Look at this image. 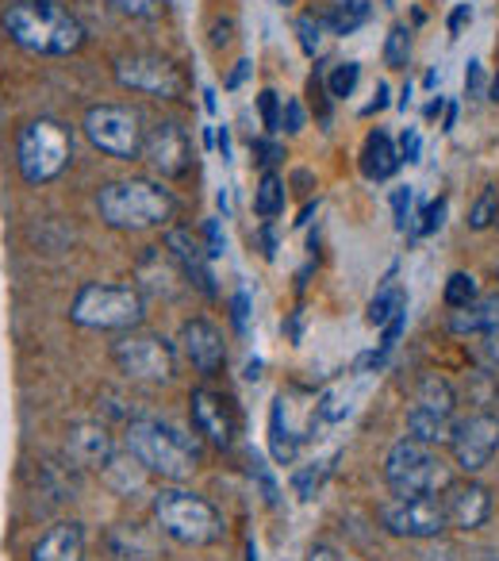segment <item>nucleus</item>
Wrapping results in <instances>:
<instances>
[{
  "mask_svg": "<svg viewBox=\"0 0 499 561\" xmlns=\"http://www.w3.org/2000/svg\"><path fill=\"white\" fill-rule=\"evenodd\" d=\"M246 73H250V62H246V58H242V62H234L231 78H227V89H239L242 81H246Z\"/></svg>",
  "mask_w": 499,
  "mask_h": 561,
  "instance_id": "48",
  "label": "nucleus"
},
{
  "mask_svg": "<svg viewBox=\"0 0 499 561\" xmlns=\"http://www.w3.org/2000/svg\"><path fill=\"white\" fill-rule=\"evenodd\" d=\"M343 561H350V558H343Z\"/></svg>",
  "mask_w": 499,
  "mask_h": 561,
  "instance_id": "61",
  "label": "nucleus"
},
{
  "mask_svg": "<svg viewBox=\"0 0 499 561\" xmlns=\"http://www.w3.org/2000/svg\"><path fill=\"white\" fill-rule=\"evenodd\" d=\"M399 170V150L392 147L388 131H369L365 147H361V173L369 181H388Z\"/></svg>",
  "mask_w": 499,
  "mask_h": 561,
  "instance_id": "22",
  "label": "nucleus"
},
{
  "mask_svg": "<svg viewBox=\"0 0 499 561\" xmlns=\"http://www.w3.org/2000/svg\"><path fill=\"white\" fill-rule=\"evenodd\" d=\"M330 473V466H312V469H300L297 477H292V489H297L300 500H312L315 492H320L323 477Z\"/></svg>",
  "mask_w": 499,
  "mask_h": 561,
  "instance_id": "37",
  "label": "nucleus"
},
{
  "mask_svg": "<svg viewBox=\"0 0 499 561\" xmlns=\"http://www.w3.org/2000/svg\"><path fill=\"white\" fill-rule=\"evenodd\" d=\"M407 308V293L396 285V277L388 273V280L381 285V293H376L373 300H369V323H376V328H384V323L392 320L396 312H404Z\"/></svg>",
  "mask_w": 499,
  "mask_h": 561,
  "instance_id": "26",
  "label": "nucleus"
},
{
  "mask_svg": "<svg viewBox=\"0 0 499 561\" xmlns=\"http://www.w3.org/2000/svg\"><path fill=\"white\" fill-rule=\"evenodd\" d=\"M154 523L181 546H211L223 538V515L211 500L188 489H162L154 496Z\"/></svg>",
  "mask_w": 499,
  "mask_h": 561,
  "instance_id": "5",
  "label": "nucleus"
},
{
  "mask_svg": "<svg viewBox=\"0 0 499 561\" xmlns=\"http://www.w3.org/2000/svg\"><path fill=\"white\" fill-rule=\"evenodd\" d=\"M422 85L434 89V85H438V70H427V78H422Z\"/></svg>",
  "mask_w": 499,
  "mask_h": 561,
  "instance_id": "58",
  "label": "nucleus"
},
{
  "mask_svg": "<svg viewBox=\"0 0 499 561\" xmlns=\"http://www.w3.org/2000/svg\"><path fill=\"white\" fill-rule=\"evenodd\" d=\"M85 139L93 142L101 154L119 158V162H135L142 158V142H147V127L142 116L127 104H93L81 119Z\"/></svg>",
  "mask_w": 499,
  "mask_h": 561,
  "instance_id": "8",
  "label": "nucleus"
},
{
  "mask_svg": "<svg viewBox=\"0 0 499 561\" xmlns=\"http://www.w3.org/2000/svg\"><path fill=\"white\" fill-rule=\"evenodd\" d=\"M323 24L315 16H300L297 20V35H300V50H304L307 58L320 55V43H323Z\"/></svg>",
  "mask_w": 499,
  "mask_h": 561,
  "instance_id": "36",
  "label": "nucleus"
},
{
  "mask_svg": "<svg viewBox=\"0 0 499 561\" xmlns=\"http://www.w3.org/2000/svg\"><path fill=\"white\" fill-rule=\"evenodd\" d=\"M127 454L142 461L147 473H158L165 481H188L200 466V446L162 420H131L124 431Z\"/></svg>",
  "mask_w": 499,
  "mask_h": 561,
  "instance_id": "3",
  "label": "nucleus"
},
{
  "mask_svg": "<svg viewBox=\"0 0 499 561\" xmlns=\"http://www.w3.org/2000/svg\"><path fill=\"white\" fill-rule=\"evenodd\" d=\"M112 358H116L119 374H127L131 381L147 385H165L177 374V354L173 343L154 331H127L116 346H112Z\"/></svg>",
  "mask_w": 499,
  "mask_h": 561,
  "instance_id": "9",
  "label": "nucleus"
},
{
  "mask_svg": "<svg viewBox=\"0 0 499 561\" xmlns=\"http://www.w3.org/2000/svg\"><path fill=\"white\" fill-rule=\"evenodd\" d=\"M204 108L216 116V108H219V101H216V89H204Z\"/></svg>",
  "mask_w": 499,
  "mask_h": 561,
  "instance_id": "54",
  "label": "nucleus"
},
{
  "mask_svg": "<svg viewBox=\"0 0 499 561\" xmlns=\"http://www.w3.org/2000/svg\"><path fill=\"white\" fill-rule=\"evenodd\" d=\"M246 316H250V297L246 293H234L231 297V320L239 331H246Z\"/></svg>",
  "mask_w": 499,
  "mask_h": 561,
  "instance_id": "45",
  "label": "nucleus"
},
{
  "mask_svg": "<svg viewBox=\"0 0 499 561\" xmlns=\"http://www.w3.org/2000/svg\"><path fill=\"white\" fill-rule=\"evenodd\" d=\"M277 4H285V9H289V4H297V0H277Z\"/></svg>",
  "mask_w": 499,
  "mask_h": 561,
  "instance_id": "59",
  "label": "nucleus"
},
{
  "mask_svg": "<svg viewBox=\"0 0 499 561\" xmlns=\"http://www.w3.org/2000/svg\"><path fill=\"white\" fill-rule=\"evenodd\" d=\"M258 242H262V254H266V257L277 254V239H274V231H269V227H262V231H258Z\"/></svg>",
  "mask_w": 499,
  "mask_h": 561,
  "instance_id": "50",
  "label": "nucleus"
},
{
  "mask_svg": "<svg viewBox=\"0 0 499 561\" xmlns=\"http://www.w3.org/2000/svg\"><path fill=\"white\" fill-rule=\"evenodd\" d=\"M392 211H396V231H407V224H411V219H407V211H411V188H396V193H392Z\"/></svg>",
  "mask_w": 499,
  "mask_h": 561,
  "instance_id": "41",
  "label": "nucleus"
},
{
  "mask_svg": "<svg viewBox=\"0 0 499 561\" xmlns=\"http://www.w3.org/2000/svg\"><path fill=\"white\" fill-rule=\"evenodd\" d=\"M450 450L465 477H473V473H480L484 466H491V458L499 454V415L473 412L468 420L453 423Z\"/></svg>",
  "mask_w": 499,
  "mask_h": 561,
  "instance_id": "13",
  "label": "nucleus"
},
{
  "mask_svg": "<svg viewBox=\"0 0 499 561\" xmlns=\"http://www.w3.org/2000/svg\"><path fill=\"white\" fill-rule=\"evenodd\" d=\"M142 162L154 173H162V178H185L188 162H193L185 127L173 124V119H162V124L150 127L147 142H142Z\"/></svg>",
  "mask_w": 499,
  "mask_h": 561,
  "instance_id": "14",
  "label": "nucleus"
},
{
  "mask_svg": "<svg viewBox=\"0 0 499 561\" xmlns=\"http://www.w3.org/2000/svg\"><path fill=\"white\" fill-rule=\"evenodd\" d=\"M438 112H445V101H442V96H434V101L427 104V119H434Z\"/></svg>",
  "mask_w": 499,
  "mask_h": 561,
  "instance_id": "55",
  "label": "nucleus"
},
{
  "mask_svg": "<svg viewBox=\"0 0 499 561\" xmlns=\"http://www.w3.org/2000/svg\"><path fill=\"white\" fill-rule=\"evenodd\" d=\"M104 477H108V484L116 492H124V496H131L135 489H142V481H147V469H142L139 458H112L108 469H104Z\"/></svg>",
  "mask_w": 499,
  "mask_h": 561,
  "instance_id": "28",
  "label": "nucleus"
},
{
  "mask_svg": "<svg viewBox=\"0 0 499 561\" xmlns=\"http://www.w3.org/2000/svg\"><path fill=\"white\" fill-rule=\"evenodd\" d=\"M112 561H158L162 558V546H158L154 530L142 527V523H116L104 535Z\"/></svg>",
  "mask_w": 499,
  "mask_h": 561,
  "instance_id": "20",
  "label": "nucleus"
},
{
  "mask_svg": "<svg viewBox=\"0 0 499 561\" xmlns=\"http://www.w3.org/2000/svg\"><path fill=\"white\" fill-rule=\"evenodd\" d=\"M181 351H185V358L193 362L196 374H204V377H216L219 369L227 366L223 331H219L211 320H200V316L181 328Z\"/></svg>",
  "mask_w": 499,
  "mask_h": 561,
  "instance_id": "17",
  "label": "nucleus"
},
{
  "mask_svg": "<svg viewBox=\"0 0 499 561\" xmlns=\"http://www.w3.org/2000/svg\"><path fill=\"white\" fill-rule=\"evenodd\" d=\"M162 242H165V254L173 257V265L193 280L196 289H200L204 297H216V277H211V265H208V257H211L208 247H204L188 227H170Z\"/></svg>",
  "mask_w": 499,
  "mask_h": 561,
  "instance_id": "16",
  "label": "nucleus"
},
{
  "mask_svg": "<svg viewBox=\"0 0 499 561\" xmlns=\"http://www.w3.org/2000/svg\"><path fill=\"white\" fill-rule=\"evenodd\" d=\"M297 446H300V435L289 431V420H285V397L274 400V412H269V450L281 466H289L297 458Z\"/></svg>",
  "mask_w": 499,
  "mask_h": 561,
  "instance_id": "24",
  "label": "nucleus"
},
{
  "mask_svg": "<svg viewBox=\"0 0 499 561\" xmlns=\"http://www.w3.org/2000/svg\"><path fill=\"white\" fill-rule=\"evenodd\" d=\"M496 227H499V211H496Z\"/></svg>",
  "mask_w": 499,
  "mask_h": 561,
  "instance_id": "60",
  "label": "nucleus"
},
{
  "mask_svg": "<svg viewBox=\"0 0 499 561\" xmlns=\"http://www.w3.org/2000/svg\"><path fill=\"white\" fill-rule=\"evenodd\" d=\"M231 32H234L231 20H219V24L211 27V47H227V43H231Z\"/></svg>",
  "mask_w": 499,
  "mask_h": 561,
  "instance_id": "47",
  "label": "nucleus"
},
{
  "mask_svg": "<svg viewBox=\"0 0 499 561\" xmlns=\"http://www.w3.org/2000/svg\"><path fill=\"white\" fill-rule=\"evenodd\" d=\"M384 481L392 496H442L453 484V473L434 446L407 435L384 458Z\"/></svg>",
  "mask_w": 499,
  "mask_h": 561,
  "instance_id": "4",
  "label": "nucleus"
},
{
  "mask_svg": "<svg viewBox=\"0 0 499 561\" xmlns=\"http://www.w3.org/2000/svg\"><path fill=\"white\" fill-rule=\"evenodd\" d=\"M496 211H499V185H488L476 196L473 211H468V227L473 231H488V227H496Z\"/></svg>",
  "mask_w": 499,
  "mask_h": 561,
  "instance_id": "31",
  "label": "nucleus"
},
{
  "mask_svg": "<svg viewBox=\"0 0 499 561\" xmlns=\"http://www.w3.org/2000/svg\"><path fill=\"white\" fill-rule=\"evenodd\" d=\"M488 101H496V104H499V73L491 78V85H488Z\"/></svg>",
  "mask_w": 499,
  "mask_h": 561,
  "instance_id": "57",
  "label": "nucleus"
},
{
  "mask_svg": "<svg viewBox=\"0 0 499 561\" xmlns=\"http://www.w3.org/2000/svg\"><path fill=\"white\" fill-rule=\"evenodd\" d=\"M473 354H476V362H480L484 369H499V328H491V331H484V335H476Z\"/></svg>",
  "mask_w": 499,
  "mask_h": 561,
  "instance_id": "34",
  "label": "nucleus"
},
{
  "mask_svg": "<svg viewBox=\"0 0 499 561\" xmlns=\"http://www.w3.org/2000/svg\"><path fill=\"white\" fill-rule=\"evenodd\" d=\"M70 320L78 328L89 331H135L147 320V305H142V293L131 285H81L78 297H73Z\"/></svg>",
  "mask_w": 499,
  "mask_h": 561,
  "instance_id": "7",
  "label": "nucleus"
},
{
  "mask_svg": "<svg viewBox=\"0 0 499 561\" xmlns=\"http://www.w3.org/2000/svg\"><path fill=\"white\" fill-rule=\"evenodd\" d=\"M480 297V289H476V277L473 273H465V270H457V273H450V280H445V308H465V305H473V300Z\"/></svg>",
  "mask_w": 499,
  "mask_h": 561,
  "instance_id": "30",
  "label": "nucleus"
},
{
  "mask_svg": "<svg viewBox=\"0 0 499 561\" xmlns=\"http://www.w3.org/2000/svg\"><path fill=\"white\" fill-rule=\"evenodd\" d=\"M216 147H219V154H223V158H231V131H227V127H219Z\"/></svg>",
  "mask_w": 499,
  "mask_h": 561,
  "instance_id": "52",
  "label": "nucleus"
},
{
  "mask_svg": "<svg viewBox=\"0 0 499 561\" xmlns=\"http://www.w3.org/2000/svg\"><path fill=\"white\" fill-rule=\"evenodd\" d=\"M369 16H373V4H365V0H343V4L330 9V16L323 20V24L335 35H353L358 27L369 24Z\"/></svg>",
  "mask_w": 499,
  "mask_h": 561,
  "instance_id": "25",
  "label": "nucleus"
},
{
  "mask_svg": "<svg viewBox=\"0 0 499 561\" xmlns=\"http://www.w3.org/2000/svg\"><path fill=\"white\" fill-rule=\"evenodd\" d=\"M254 211H258L262 219H277L285 211V181L277 178L274 170L258 178V188H254Z\"/></svg>",
  "mask_w": 499,
  "mask_h": 561,
  "instance_id": "27",
  "label": "nucleus"
},
{
  "mask_svg": "<svg viewBox=\"0 0 499 561\" xmlns=\"http://www.w3.org/2000/svg\"><path fill=\"white\" fill-rule=\"evenodd\" d=\"M258 112H262V124H266L269 135L281 131V112H285V104H281V96H277L274 89H266V93L258 96Z\"/></svg>",
  "mask_w": 499,
  "mask_h": 561,
  "instance_id": "38",
  "label": "nucleus"
},
{
  "mask_svg": "<svg viewBox=\"0 0 499 561\" xmlns=\"http://www.w3.org/2000/svg\"><path fill=\"white\" fill-rule=\"evenodd\" d=\"M112 4L131 20H158L165 12V0H112Z\"/></svg>",
  "mask_w": 499,
  "mask_h": 561,
  "instance_id": "33",
  "label": "nucleus"
},
{
  "mask_svg": "<svg viewBox=\"0 0 499 561\" xmlns=\"http://www.w3.org/2000/svg\"><path fill=\"white\" fill-rule=\"evenodd\" d=\"M66 458L78 469L104 473L108 461L116 458V443H112L108 427H101V423H78V427H70V435H66Z\"/></svg>",
  "mask_w": 499,
  "mask_h": 561,
  "instance_id": "18",
  "label": "nucleus"
},
{
  "mask_svg": "<svg viewBox=\"0 0 499 561\" xmlns=\"http://www.w3.org/2000/svg\"><path fill=\"white\" fill-rule=\"evenodd\" d=\"M491 328H499V293L496 297H476L473 305L450 312L453 335H484Z\"/></svg>",
  "mask_w": 499,
  "mask_h": 561,
  "instance_id": "23",
  "label": "nucleus"
},
{
  "mask_svg": "<svg viewBox=\"0 0 499 561\" xmlns=\"http://www.w3.org/2000/svg\"><path fill=\"white\" fill-rule=\"evenodd\" d=\"M407 58H411V27L392 24L388 39H384V66H392V70H407Z\"/></svg>",
  "mask_w": 499,
  "mask_h": 561,
  "instance_id": "29",
  "label": "nucleus"
},
{
  "mask_svg": "<svg viewBox=\"0 0 499 561\" xmlns=\"http://www.w3.org/2000/svg\"><path fill=\"white\" fill-rule=\"evenodd\" d=\"M73 162V135L58 119H32L16 135V165L27 185H47L62 178Z\"/></svg>",
  "mask_w": 499,
  "mask_h": 561,
  "instance_id": "6",
  "label": "nucleus"
},
{
  "mask_svg": "<svg viewBox=\"0 0 499 561\" xmlns=\"http://www.w3.org/2000/svg\"><path fill=\"white\" fill-rule=\"evenodd\" d=\"M453 124H457V104H445V112H442V131H453Z\"/></svg>",
  "mask_w": 499,
  "mask_h": 561,
  "instance_id": "53",
  "label": "nucleus"
},
{
  "mask_svg": "<svg viewBox=\"0 0 499 561\" xmlns=\"http://www.w3.org/2000/svg\"><path fill=\"white\" fill-rule=\"evenodd\" d=\"M442 504H445V515H450V527L457 530H480L491 515V496L484 484L476 481H453L450 489L442 492Z\"/></svg>",
  "mask_w": 499,
  "mask_h": 561,
  "instance_id": "19",
  "label": "nucleus"
},
{
  "mask_svg": "<svg viewBox=\"0 0 499 561\" xmlns=\"http://www.w3.org/2000/svg\"><path fill=\"white\" fill-rule=\"evenodd\" d=\"M358 78H361L358 62H338L327 78V93L335 96V101H346V96H353V89H358Z\"/></svg>",
  "mask_w": 499,
  "mask_h": 561,
  "instance_id": "32",
  "label": "nucleus"
},
{
  "mask_svg": "<svg viewBox=\"0 0 499 561\" xmlns=\"http://www.w3.org/2000/svg\"><path fill=\"white\" fill-rule=\"evenodd\" d=\"M407 104H411V81H407V85H404V93H399V108L407 112Z\"/></svg>",
  "mask_w": 499,
  "mask_h": 561,
  "instance_id": "56",
  "label": "nucleus"
},
{
  "mask_svg": "<svg viewBox=\"0 0 499 561\" xmlns=\"http://www.w3.org/2000/svg\"><path fill=\"white\" fill-rule=\"evenodd\" d=\"M384 108H388V85L381 81V85H376V101L365 108V116H373V112H384Z\"/></svg>",
  "mask_w": 499,
  "mask_h": 561,
  "instance_id": "49",
  "label": "nucleus"
},
{
  "mask_svg": "<svg viewBox=\"0 0 499 561\" xmlns=\"http://www.w3.org/2000/svg\"><path fill=\"white\" fill-rule=\"evenodd\" d=\"M307 561H343V558H338V553L330 550V546H315V550L307 553Z\"/></svg>",
  "mask_w": 499,
  "mask_h": 561,
  "instance_id": "51",
  "label": "nucleus"
},
{
  "mask_svg": "<svg viewBox=\"0 0 499 561\" xmlns=\"http://www.w3.org/2000/svg\"><path fill=\"white\" fill-rule=\"evenodd\" d=\"M465 96H484V66L476 62V58L465 70Z\"/></svg>",
  "mask_w": 499,
  "mask_h": 561,
  "instance_id": "44",
  "label": "nucleus"
},
{
  "mask_svg": "<svg viewBox=\"0 0 499 561\" xmlns=\"http://www.w3.org/2000/svg\"><path fill=\"white\" fill-rule=\"evenodd\" d=\"M442 219H445V196H438V201H430L427 208H422L415 234H419V239H427V234H434L438 227H442Z\"/></svg>",
  "mask_w": 499,
  "mask_h": 561,
  "instance_id": "39",
  "label": "nucleus"
},
{
  "mask_svg": "<svg viewBox=\"0 0 499 561\" xmlns=\"http://www.w3.org/2000/svg\"><path fill=\"white\" fill-rule=\"evenodd\" d=\"M116 81L131 93L154 96V101H177L185 96V73L162 55H119Z\"/></svg>",
  "mask_w": 499,
  "mask_h": 561,
  "instance_id": "11",
  "label": "nucleus"
},
{
  "mask_svg": "<svg viewBox=\"0 0 499 561\" xmlns=\"http://www.w3.org/2000/svg\"><path fill=\"white\" fill-rule=\"evenodd\" d=\"M0 27L27 55L66 58L85 47V27L58 0H12L0 12Z\"/></svg>",
  "mask_w": 499,
  "mask_h": 561,
  "instance_id": "1",
  "label": "nucleus"
},
{
  "mask_svg": "<svg viewBox=\"0 0 499 561\" xmlns=\"http://www.w3.org/2000/svg\"><path fill=\"white\" fill-rule=\"evenodd\" d=\"M32 561H85V527L81 523H55L35 542Z\"/></svg>",
  "mask_w": 499,
  "mask_h": 561,
  "instance_id": "21",
  "label": "nucleus"
},
{
  "mask_svg": "<svg viewBox=\"0 0 499 561\" xmlns=\"http://www.w3.org/2000/svg\"><path fill=\"white\" fill-rule=\"evenodd\" d=\"M188 415H193L196 435H204V443H211L216 450H231L234 446V408L227 397L211 389H193L188 397Z\"/></svg>",
  "mask_w": 499,
  "mask_h": 561,
  "instance_id": "15",
  "label": "nucleus"
},
{
  "mask_svg": "<svg viewBox=\"0 0 499 561\" xmlns=\"http://www.w3.org/2000/svg\"><path fill=\"white\" fill-rule=\"evenodd\" d=\"M250 154H254V162L269 173L285 158V147L277 139H266V135H262V139H250Z\"/></svg>",
  "mask_w": 499,
  "mask_h": 561,
  "instance_id": "35",
  "label": "nucleus"
},
{
  "mask_svg": "<svg viewBox=\"0 0 499 561\" xmlns=\"http://www.w3.org/2000/svg\"><path fill=\"white\" fill-rule=\"evenodd\" d=\"M204 239H208V254L219 257L227 250V239H223V227H219V219H208V227H204Z\"/></svg>",
  "mask_w": 499,
  "mask_h": 561,
  "instance_id": "43",
  "label": "nucleus"
},
{
  "mask_svg": "<svg viewBox=\"0 0 499 561\" xmlns=\"http://www.w3.org/2000/svg\"><path fill=\"white\" fill-rule=\"evenodd\" d=\"M468 20H473V4H457V9L450 12V20H445V27H450V35H453V39H457V35H461V27H465Z\"/></svg>",
  "mask_w": 499,
  "mask_h": 561,
  "instance_id": "46",
  "label": "nucleus"
},
{
  "mask_svg": "<svg viewBox=\"0 0 499 561\" xmlns=\"http://www.w3.org/2000/svg\"><path fill=\"white\" fill-rule=\"evenodd\" d=\"M281 131H289V135L304 131V104H300V101H285V112H281Z\"/></svg>",
  "mask_w": 499,
  "mask_h": 561,
  "instance_id": "40",
  "label": "nucleus"
},
{
  "mask_svg": "<svg viewBox=\"0 0 499 561\" xmlns=\"http://www.w3.org/2000/svg\"><path fill=\"white\" fill-rule=\"evenodd\" d=\"M381 523L396 538H438L450 527L442 496H392L381 507Z\"/></svg>",
  "mask_w": 499,
  "mask_h": 561,
  "instance_id": "12",
  "label": "nucleus"
},
{
  "mask_svg": "<svg viewBox=\"0 0 499 561\" xmlns=\"http://www.w3.org/2000/svg\"><path fill=\"white\" fill-rule=\"evenodd\" d=\"M453 412H457V392L445 377H427L407 408V435L427 446L450 443Z\"/></svg>",
  "mask_w": 499,
  "mask_h": 561,
  "instance_id": "10",
  "label": "nucleus"
},
{
  "mask_svg": "<svg viewBox=\"0 0 499 561\" xmlns=\"http://www.w3.org/2000/svg\"><path fill=\"white\" fill-rule=\"evenodd\" d=\"M96 211L116 231H154V227L173 224L177 196L165 185H154V181L124 178V181H108L96 193Z\"/></svg>",
  "mask_w": 499,
  "mask_h": 561,
  "instance_id": "2",
  "label": "nucleus"
},
{
  "mask_svg": "<svg viewBox=\"0 0 499 561\" xmlns=\"http://www.w3.org/2000/svg\"><path fill=\"white\" fill-rule=\"evenodd\" d=\"M422 158V139L419 131H404V139H399V162L415 165Z\"/></svg>",
  "mask_w": 499,
  "mask_h": 561,
  "instance_id": "42",
  "label": "nucleus"
}]
</instances>
